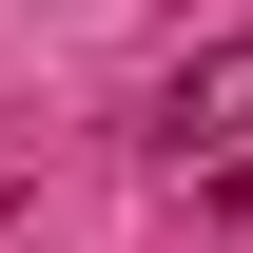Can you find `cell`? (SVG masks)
Masks as SVG:
<instances>
[{"label": "cell", "instance_id": "obj_1", "mask_svg": "<svg viewBox=\"0 0 253 253\" xmlns=\"http://www.w3.org/2000/svg\"><path fill=\"white\" fill-rule=\"evenodd\" d=\"M156 136H175V175H234L253 156V39H195L156 78Z\"/></svg>", "mask_w": 253, "mask_h": 253}]
</instances>
